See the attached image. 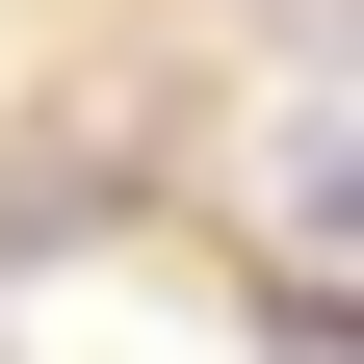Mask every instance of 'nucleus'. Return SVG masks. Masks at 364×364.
Listing matches in <instances>:
<instances>
[{"mask_svg": "<svg viewBox=\"0 0 364 364\" xmlns=\"http://www.w3.org/2000/svg\"><path fill=\"white\" fill-rule=\"evenodd\" d=\"M260 182H287V235H312V260H364V105H338V130H287Z\"/></svg>", "mask_w": 364, "mask_h": 364, "instance_id": "nucleus-1", "label": "nucleus"}]
</instances>
